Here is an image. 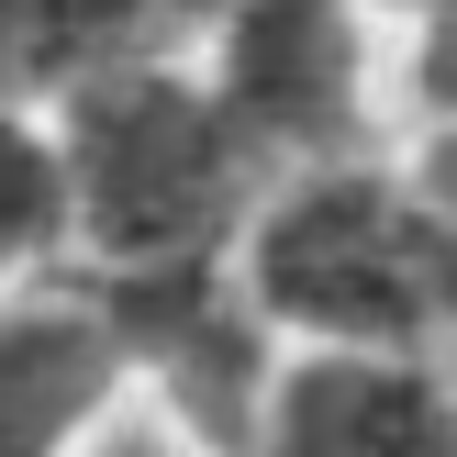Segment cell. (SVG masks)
I'll return each instance as SVG.
<instances>
[{
    "instance_id": "1",
    "label": "cell",
    "mask_w": 457,
    "mask_h": 457,
    "mask_svg": "<svg viewBox=\"0 0 457 457\" xmlns=\"http://www.w3.org/2000/svg\"><path fill=\"white\" fill-rule=\"evenodd\" d=\"M56 156H67V268L101 290L235 268V235L268 201L257 145L223 123L190 45H145L89 89H67Z\"/></svg>"
},
{
    "instance_id": "2",
    "label": "cell",
    "mask_w": 457,
    "mask_h": 457,
    "mask_svg": "<svg viewBox=\"0 0 457 457\" xmlns=\"http://www.w3.org/2000/svg\"><path fill=\"white\" fill-rule=\"evenodd\" d=\"M235 290L279 346H446L457 235L424 212L402 156H335V168L268 179L257 223L235 235Z\"/></svg>"
},
{
    "instance_id": "3",
    "label": "cell",
    "mask_w": 457,
    "mask_h": 457,
    "mask_svg": "<svg viewBox=\"0 0 457 457\" xmlns=\"http://www.w3.org/2000/svg\"><path fill=\"white\" fill-rule=\"evenodd\" d=\"M190 67L268 179L379 156V123H402V34L369 0H223L190 34Z\"/></svg>"
},
{
    "instance_id": "4",
    "label": "cell",
    "mask_w": 457,
    "mask_h": 457,
    "mask_svg": "<svg viewBox=\"0 0 457 457\" xmlns=\"http://www.w3.org/2000/svg\"><path fill=\"white\" fill-rule=\"evenodd\" d=\"M145 402L123 302L79 268L0 279V457H89Z\"/></svg>"
},
{
    "instance_id": "5",
    "label": "cell",
    "mask_w": 457,
    "mask_h": 457,
    "mask_svg": "<svg viewBox=\"0 0 457 457\" xmlns=\"http://www.w3.org/2000/svg\"><path fill=\"white\" fill-rule=\"evenodd\" d=\"M245 457H457V369L413 346H279Z\"/></svg>"
},
{
    "instance_id": "6",
    "label": "cell",
    "mask_w": 457,
    "mask_h": 457,
    "mask_svg": "<svg viewBox=\"0 0 457 457\" xmlns=\"http://www.w3.org/2000/svg\"><path fill=\"white\" fill-rule=\"evenodd\" d=\"M168 45L156 0H0V101H45L89 89L101 67Z\"/></svg>"
},
{
    "instance_id": "7",
    "label": "cell",
    "mask_w": 457,
    "mask_h": 457,
    "mask_svg": "<svg viewBox=\"0 0 457 457\" xmlns=\"http://www.w3.org/2000/svg\"><path fill=\"white\" fill-rule=\"evenodd\" d=\"M67 268V156L45 101H0V279Z\"/></svg>"
},
{
    "instance_id": "8",
    "label": "cell",
    "mask_w": 457,
    "mask_h": 457,
    "mask_svg": "<svg viewBox=\"0 0 457 457\" xmlns=\"http://www.w3.org/2000/svg\"><path fill=\"white\" fill-rule=\"evenodd\" d=\"M457 112V0L402 12V123H446Z\"/></svg>"
},
{
    "instance_id": "9",
    "label": "cell",
    "mask_w": 457,
    "mask_h": 457,
    "mask_svg": "<svg viewBox=\"0 0 457 457\" xmlns=\"http://www.w3.org/2000/svg\"><path fill=\"white\" fill-rule=\"evenodd\" d=\"M89 457H245V446H223V436H201V424H179V413H156V402H134V413L112 424Z\"/></svg>"
},
{
    "instance_id": "10",
    "label": "cell",
    "mask_w": 457,
    "mask_h": 457,
    "mask_svg": "<svg viewBox=\"0 0 457 457\" xmlns=\"http://www.w3.org/2000/svg\"><path fill=\"white\" fill-rule=\"evenodd\" d=\"M402 179H413V190H424V212L457 235V112H446V123H413V145H402Z\"/></svg>"
},
{
    "instance_id": "11",
    "label": "cell",
    "mask_w": 457,
    "mask_h": 457,
    "mask_svg": "<svg viewBox=\"0 0 457 457\" xmlns=\"http://www.w3.org/2000/svg\"><path fill=\"white\" fill-rule=\"evenodd\" d=\"M212 12H223V0H156V22H168V45H190V34H201Z\"/></svg>"
},
{
    "instance_id": "12",
    "label": "cell",
    "mask_w": 457,
    "mask_h": 457,
    "mask_svg": "<svg viewBox=\"0 0 457 457\" xmlns=\"http://www.w3.org/2000/svg\"><path fill=\"white\" fill-rule=\"evenodd\" d=\"M369 12H391V34H402V12H413V0H369Z\"/></svg>"
}]
</instances>
